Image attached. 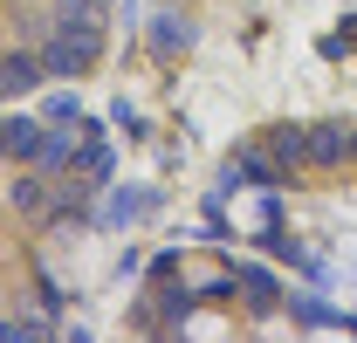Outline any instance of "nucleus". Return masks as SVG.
Wrapping results in <instances>:
<instances>
[{"mask_svg":"<svg viewBox=\"0 0 357 343\" xmlns=\"http://www.w3.org/2000/svg\"><path fill=\"white\" fill-rule=\"evenodd\" d=\"M351 172H357V130H351Z\"/></svg>","mask_w":357,"mask_h":343,"instance_id":"16","label":"nucleus"},{"mask_svg":"<svg viewBox=\"0 0 357 343\" xmlns=\"http://www.w3.org/2000/svg\"><path fill=\"white\" fill-rule=\"evenodd\" d=\"M14 206L28 220H48L55 213V206H48V178H21V185H14Z\"/></svg>","mask_w":357,"mask_h":343,"instance_id":"12","label":"nucleus"},{"mask_svg":"<svg viewBox=\"0 0 357 343\" xmlns=\"http://www.w3.org/2000/svg\"><path fill=\"white\" fill-rule=\"evenodd\" d=\"M76 151H83V117H76L69 130H42V151H35V165L69 172V165H76Z\"/></svg>","mask_w":357,"mask_h":343,"instance_id":"7","label":"nucleus"},{"mask_svg":"<svg viewBox=\"0 0 357 343\" xmlns=\"http://www.w3.org/2000/svg\"><path fill=\"white\" fill-rule=\"evenodd\" d=\"M351 165V124H310V172Z\"/></svg>","mask_w":357,"mask_h":343,"instance_id":"3","label":"nucleus"},{"mask_svg":"<svg viewBox=\"0 0 357 343\" xmlns=\"http://www.w3.org/2000/svg\"><path fill=\"white\" fill-rule=\"evenodd\" d=\"M42 76H48L42 55H0V96H28Z\"/></svg>","mask_w":357,"mask_h":343,"instance_id":"9","label":"nucleus"},{"mask_svg":"<svg viewBox=\"0 0 357 343\" xmlns=\"http://www.w3.org/2000/svg\"><path fill=\"white\" fill-rule=\"evenodd\" d=\"M42 130L48 124H35V117H0V158H28V165H35Z\"/></svg>","mask_w":357,"mask_h":343,"instance_id":"6","label":"nucleus"},{"mask_svg":"<svg viewBox=\"0 0 357 343\" xmlns=\"http://www.w3.org/2000/svg\"><path fill=\"white\" fill-rule=\"evenodd\" d=\"M289 309H296V323H310V330H337V316H344V309H323L316 296H296V289H289Z\"/></svg>","mask_w":357,"mask_h":343,"instance_id":"13","label":"nucleus"},{"mask_svg":"<svg viewBox=\"0 0 357 343\" xmlns=\"http://www.w3.org/2000/svg\"><path fill=\"white\" fill-rule=\"evenodd\" d=\"M261 144L275 151V165H282V172H310V124H275Z\"/></svg>","mask_w":357,"mask_h":343,"instance_id":"4","label":"nucleus"},{"mask_svg":"<svg viewBox=\"0 0 357 343\" xmlns=\"http://www.w3.org/2000/svg\"><path fill=\"white\" fill-rule=\"evenodd\" d=\"M96 55H103V28H69V21H55V42L42 48V69L48 76H89Z\"/></svg>","mask_w":357,"mask_h":343,"instance_id":"1","label":"nucleus"},{"mask_svg":"<svg viewBox=\"0 0 357 343\" xmlns=\"http://www.w3.org/2000/svg\"><path fill=\"white\" fill-rule=\"evenodd\" d=\"M103 7H110V0H62L55 21H69V28H103Z\"/></svg>","mask_w":357,"mask_h":343,"instance_id":"14","label":"nucleus"},{"mask_svg":"<svg viewBox=\"0 0 357 343\" xmlns=\"http://www.w3.org/2000/svg\"><path fill=\"white\" fill-rule=\"evenodd\" d=\"M151 206H158V192H151V185H137V192H110V199H103V227H124V220L151 213Z\"/></svg>","mask_w":357,"mask_h":343,"instance_id":"10","label":"nucleus"},{"mask_svg":"<svg viewBox=\"0 0 357 343\" xmlns=\"http://www.w3.org/2000/svg\"><path fill=\"white\" fill-rule=\"evenodd\" d=\"M234 289H241V302H248V309H275V302L289 296L268 268H255V261H241V268H234Z\"/></svg>","mask_w":357,"mask_h":343,"instance_id":"5","label":"nucleus"},{"mask_svg":"<svg viewBox=\"0 0 357 343\" xmlns=\"http://www.w3.org/2000/svg\"><path fill=\"white\" fill-rule=\"evenodd\" d=\"M76 117H83V110H76V96H69V89H55V96H48V124H76Z\"/></svg>","mask_w":357,"mask_h":343,"instance_id":"15","label":"nucleus"},{"mask_svg":"<svg viewBox=\"0 0 357 343\" xmlns=\"http://www.w3.org/2000/svg\"><path fill=\"white\" fill-rule=\"evenodd\" d=\"M241 178H248V185H261V192H275L289 172L275 165V151H268V144H241V151L227 158V172H220V192H234Z\"/></svg>","mask_w":357,"mask_h":343,"instance_id":"2","label":"nucleus"},{"mask_svg":"<svg viewBox=\"0 0 357 343\" xmlns=\"http://www.w3.org/2000/svg\"><path fill=\"white\" fill-rule=\"evenodd\" d=\"M192 48V14H151V55H185Z\"/></svg>","mask_w":357,"mask_h":343,"instance_id":"8","label":"nucleus"},{"mask_svg":"<svg viewBox=\"0 0 357 343\" xmlns=\"http://www.w3.org/2000/svg\"><path fill=\"white\" fill-rule=\"evenodd\" d=\"M0 337H7V323H0Z\"/></svg>","mask_w":357,"mask_h":343,"instance_id":"17","label":"nucleus"},{"mask_svg":"<svg viewBox=\"0 0 357 343\" xmlns=\"http://www.w3.org/2000/svg\"><path fill=\"white\" fill-rule=\"evenodd\" d=\"M76 178H89V185H103V178H110V172H117V158H110V144H103V137H83V151H76Z\"/></svg>","mask_w":357,"mask_h":343,"instance_id":"11","label":"nucleus"}]
</instances>
